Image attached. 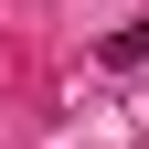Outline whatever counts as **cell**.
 <instances>
[]
</instances>
